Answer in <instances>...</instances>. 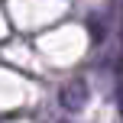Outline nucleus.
Masks as SVG:
<instances>
[{
    "instance_id": "f257e3e1",
    "label": "nucleus",
    "mask_w": 123,
    "mask_h": 123,
    "mask_svg": "<svg viewBox=\"0 0 123 123\" xmlns=\"http://www.w3.org/2000/svg\"><path fill=\"white\" fill-rule=\"evenodd\" d=\"M87 84L84 81H71V84H65L62 87V94H58V100H62V107H65V110H71V113H78L81 107L87 104Z\"/></svg>"
},
{
    "instance_id": "f03ea898",
    "label": "nucleus",
    "mask_w": 123,
    "mask_h": 123,
    "mask_svg": "<svg viewBox=\"0 0 123 123\" xmlns=\"http://www.w3.org/2000/svg\"><path fill=\"white\" fill-rule=\"evenodd\" d=\"M120 113H123V78H120Z\"/></svg>"
}]
</instances>
